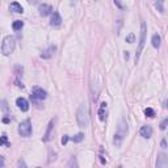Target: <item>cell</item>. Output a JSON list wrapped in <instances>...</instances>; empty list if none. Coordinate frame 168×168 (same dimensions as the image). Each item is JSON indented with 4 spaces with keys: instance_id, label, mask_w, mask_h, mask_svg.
Wrapping results in <instances>:
<instances>
[{
    "instance_id": "1",
    "label": "cell",
    "mask_w": 168,
    "mask_h": 168,
    "mask_svg": "<svg viewBox=\"0 0 168 168\" xmlns=\"http://www.w3.org/2000/svg\"><path fill=\"white\" fill-rule=\"evenodd\" d=\"M88 107H87V104L83 103L79 105V108L76 110V121H78V125L80 127H87L89 123V116H88Z\"/></svg>"
},
{
    "instance_id": "2",
    "label": "cell",
    "mask_w": 168,
    "mask_h": 168,
    "mask_svg": "<svg viewBox=\"0 0 168 168\" xmlns=\"http://www.w3.org/2000/svg\"><path fill=\"white\" fill-rule=\"evenodd\" d=\"M126 134H127V123H126V121L122 118V120L120 121V123H118L117 133L114 134V139H113V143H114L117 147H120V146L122 145V141H123V138L126 137Z\"/></svg>"
},
{
    "instance_id": "3",
    "label": "cell",
    "mask_w": 168,
    "mask_h": 168,
    "mask_svg": "<svg viewBox=\"0 0 168 168\" xmlns=\"http://www.w3.org/2000/svg\"><path fill=\"white\" fill-rule=\"evenodd\" d=\"M16 47V40L13 36H7L4 37L3 43H2V53L3 55H11L12 53L15 51Z\"/></svg>"
},
{
    "instance_id": "4",
    "label": "cell",
    "mask_w": 168,
    "mask_h": 168,
    "mask_svg": "<svg viewBox=\"0 0 168 168\" xmlns=\"http://www.w3.org/2000/svg\"><path fill=\"white\" fill-rule=\"evenodd\" d=\"M146 32H147V26H146V22L142 21L141 22V38H139V47L137 50V54H135V62L139 59V55H141V51L143 46H145V42H146Z\"/></svg>"
},
{
    "instance_id": "5",
    "label": "cell",
    "mask_w": 168,
    "mask_h": 168,
    "mask_svg": "<svg viewBox=\"0 0 168 168\" xmlns=\"http://www.w3.org/2000/svg\"><path fill=\"white\" fill-rule=\"evenodd\" d=\"M18 134L24 138H28V137L32 135V123L29 120L22 121L20 125H18Z\"/></svg>"
},
{
    "instance_id": "6",
    "label": "cell",
    "mask_w": 168,
    "mask_h": 168,
    "mask_svg": "<svg viewBox=\"0 0 168 168\" xmlns=\"http://www.w3.org/2000/svg\"><path fill=\"white\" fill-rule=\"evenodd\" d=\"M32 97L34 98V100H45V98L47 97V93L45 89H42L41 87H34L33 91H32Z\"/></svg>"
},
{
    "instance_id": "7",
    "label": "cell",
    "mask_w": 168,
    "mask_h": 168,
    "mask_svg": "<svg viewBox=\"0 0 168 168\" xmlns=\"http://www.w3.org/2000/svg\"><path fill=\"white\" fill-rule=\"evenodd\" d=\"M54 125H55V120L50 121V123H49V126H47L46 133H45V135H43V141H45V142H50V141L53 139V135H54Z\"/></svg>"
},
{
    "instance_id": "8",
    "label": "cell",
    "mask_w": 168,
    "mask_h": 168,
    "mask_svg": "<svg viewBox=\"0 0 168 168\" xmlns=\"http://www.w3.org/2000/svg\"><path fill=\"white\" fill-rule=\"evenodd\" d=\"M55 51H57V46H49L47 49H45V50L41 53V58L42 59H50Z\"/></svg>"
},
{
    "instance_id": "9",
    "label": "cell",
    "mask_w": 168,
    "mask_h": 168,
    "mask_svg": "<svg viewBox=\"0 0 168 168\" xmlns=\"http://www.w3.org/2000/svg\"><path fill=\"white\" fill-rule=\"evenodd\" d=\"M156 167L158 168H167L168 167V158L166 154H159L158 160H156Z\"/></svg>"
},
{
    "instance_id": "10",
    "label": "cell",
    "mask_w": 168,
    "mask_h": 168,
    "mask_svg": "<svg viewBox=\"0 0 168 168\" xmlns=\"http://www.w3.org/2000/svg\"><path fill=\"white\" fill-rule=\"evenodd\" d=\"M16 105L18 107V109H21L22 112H28L29 110V103L24 97H18L16 100Z\"/></svg>"
},
{
    "instance_id": "11",
    "label": "cell",
    "mask_w": 168,
    "mask_h": 168,
    "mask_svg": "<svg viewBox=\"0 0 168 168\" xmlns=\"http://www.w3.org/2000/svg\"><path fill=\"white\" fill-rule=\"evenodd\" d=\"M62 24V17L59 15V12H53L51 13V20H50V25L51 26H59Z\"/></svg>"
},
{
    "instance_id": "12",
    "label": "cell",
    "mask_w": 168,
    "mask_h": 168,
    "mask_svg": "<svg viewBox=\"0 0 168 168\" xmlns=\"http://www.w3.org/2000/svg\"><path fill=\"white\" fill-rule=\"evenodd\" d=\"M38 9H40V15L41 16H49V15L53 13V7L51 5H49V4H41Z\"/></svg>"
},
{
    "instance_id": "13",
    "label": "cell",
    "mask_w": 168,
    "mask_h": 168,
    "mask_svg": "<svg viewBox=\"0 0 168 168\" xmlns=\"http://www.w3.org/2000/svg\"><path fill=\"white\" fill-rule=\"evenodd\" d=\"M141 135L143 137V138H151L152 137V127L150 125H145V126H142L141 127Z\"/></svg>"
},
{
    "instance_id": "14",
    "label": "cell",
    "mask_w": 168,
    "mask_h": 168,
    "mask_svg": "<svg viewBox=\"0 0 168 168\" xmlns=\"http://www.w3.org/2000/svg\"><path fill=\"white\" fill-rule=\"evenodd\" d=\"M9 9L12 11V12H15V13H22L24 12V9H22V7L18 3H16V2H13V3H11V5H9Z\"/></svg>"
},
{
    "instance_id": "15",
    "label": "cell",
    "mask_w": 168,
    "mask_h": 168,
    "mask_svg": "<svg viewBox=\"0 0 168 168\" xmlns=\"http://www.w3.org/2000/svg\"><path fill=\"white\" fill-rule=\"evenodd\" d=\"M151 42H152V46H154L155 49H159V47H160V43H161V38H160V36H159L158 33H156V34H154V36H152Z\"/></svg>"
},
{
    "instance_id": "16",
    "label": "cell",
    "mask_w": 168,
    "mask_h": 168,
    "mask_svg": "<svg viewBox=\"0 0 168 168\" xmlns=\"http://www.w3.org/2000/svg\"><path fill=\"white\" fill-rule=\"evenodd\" d=\"M105 109H107V104L105 103H103L101 105H100V109H98V118H100L101 121H104L105 120Z\"/></svg>"
},
{
    "instance_id": "17",
    "label": "cell",
    "mask_w": 168,
    "mask_h": 168,
    "mask_svg": "<svg viewBox=\"0 0 168 168\" xmlns=\"http://www.w3.org/2000/svg\"><path fill=\"white\" fill-rule=\"evenodd\" d=\"M155 8H156L160 13L164 12V0H155Z\"/></svg>"
},
{
    "instance_id": "18",
    "label": "cell",
    "mask_w": 168,
    "mask_h": 168,
    "mask_svg": "<svg viewBox=\"0 0 168 168\" xmlns=\"http://www.w3.org/2000/svg\"><path fill=\"white\" fill-rule=\"evenodd\" d=\"M12 28H13V30H16V32H18V30H21L24 28V22L21 20H17L12 24Z\"/></svg>"
},
{
    "instance_id": "19",
    "label": "cell",
    "mask_w": 168,
    "mask_h": 168,
    "mask_svg": "<svg viewBox=\"0 0 168 168\" xmlns=\"http://www.w3.org/2000/svg\"><path fill=\"white\" fill-rule=\"evenodd\" d=\"M145 114H146V117L154 118V117H155V112H154L152 108H146V109H145Z\"/></svg>"
},
{
    "instance_id": "20",
    "label": "cell",
    "mask_w": 168,
    "mask_h": 168,
    "mask_svg": "<svg viewBox=\"0 0 168 168\" xmlns=\"http://www.w3.org/2000/svg\"><path fill=\"white\" fill-rule=\"evenodd\" d=\"M84 139V134H82V133H79V134H76L75 137L72 138V141L75 142V143H79V142H82Z\"/></svg>"
},
{
    "instance_id": "21",
    "label": "cell",
    "mask_w": 168,
    "mask_h": 168,
    "mask_svg": "<svg viewBox=\"0 0 168 168\" xmlns=\"http://www.w3.org/2000/svg\"><path fill=\"white\" fill-rule=\"evenodd\" d=\"M2 145H5V146H9V143L7 141V135H2L0 137V146Z\"/></svg>"
},
{
    "instance_id": "22",
    "label": "cell",
    "mask_w": 168,
    "mask_h": 168,
    "mask_svg": "<svg viewBox=\"0 0 168 168\" xmlns=\"http://www.w3.org/2000/svg\"><path fill=\"white\" fill-rule=\"evenodd\" d=\"M134 41H135V36H134L133 33H130V34L126 36V42H127V43H133Z\"/></svg>"
},
{
    "instance_id": "23",
    "label": "cell",
    "mask_w": 168,
    "mask_h": 168,
    "mask_svg": "<svg viewBox=\"0 0 168 168\" xmlns=\"http://www.w3.org/2000/svg\"><path fill=\"white\" fill-rule=\"evenodd\" d=\"M167 125H168V118H164V120L161 121V123H160V129L161 130H166L167 129Z\"/></svg>"
},
{
    "instance_id": "24",
    "label": "cell",
    "mask_w": 168,
    "mask_h": 168,
    "mask_svg": "<svg viewBox=\"0 0 168 168\" xmlns=\"http://www.w3.org/2000/svg\"><path fill=\"white\" fill-rule=\"evenodd\" d=\"M2 108H3V110H4V113L8 116V107H7V101H5V100L2 101Z\"/></svg>"
},
{
    "instance_id": "25",
    "label": "cell",
    "mask_w": 168,
    "mask_h": 168,
    "mask_svg": "<svg viewBox=\"0 0 168 168\" xmlns=\"http://www.w3.org/2000/svg\"><path fill=\"white\" fill-rule=\"evenodd\" d=\"M62 145H66V143L68 142V135H63V138H62Z\"/></svg>"
},
{
    "instance_id": "26",
    "label": "cell",
    "mask_w": 168,
    "mask_h": 168,
    "mask_svg": "<svg viewBox=\"0 0 168 168\" xmlns=\"http://www.w3.org/2000/svg\"><path fill=\"white\" fill-rule=\"evenodd\" d=\"M5 164V161H4V158L3 156H0V168H3Z\"/></svg>"
},
{
    "instance_id": "27",
    "label": "cell",
    "mask_w": 168,
    "mask_h": 168,
    "mask_svg": "<svg viewBox=\"0 0 168 168\" xmlns=\"http://www.w3.org/2000/svg\"><path fill=\"white\" fill-rule=\"evenodd\" d=\"M17 166H18V167H21V166H22V167H25L26 164L24 163V160H20V161H18V163H17Z\"/></svg>"
},
{
    "instance_id": "28",
    "label": "cell",
    "mask_w": 168,
    "mask_h": 168,
    "mask_svg": "<svg viewBox=\"0 0 168 168\" xmlns=\"http://www.w3.org/2000/svg\"><path fill=\"white\" fill-rule=\"evenodd\" d=\"M161 147H163V148H167V142H166V139L161 141Z\"/></svg>"
},
{
    "instance_id": "29",
    "label": "cell",
    "mask_w": 168,
    "mask_h": 168,
    "mask_svg": "<svg viewBox=\"0 0 168 168\" xmlns=\"http://www.w3.org/2000/svg\"><path fill=\"white\" fill-rule=\"evenodd\" d=\"M114 3H116V4H117V5H118V7H120V8H122V5H121V3L118 2V0H114Z\"/></svg>"
},
{
    "instance_id": "30",
    "label": "cell",
    "mask_w": 168,
    "mask_h": 168,
    "mask_svg": "<svg viewBox=\"0 0 168 168\" xmlns=\"http://www.w3.org/2000/svg\"><path fill=\"white\" fill-rule=\"evenodd\" d=\"M125 58H126V59L129 58V53H127V51H125Z\"/></svg>"
}]
</instances>
